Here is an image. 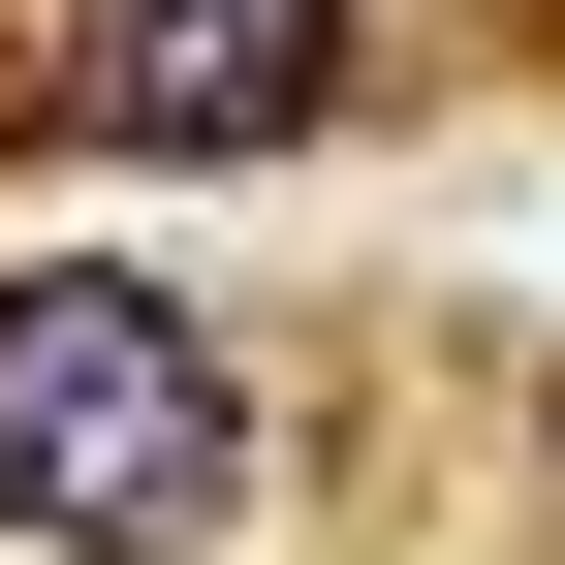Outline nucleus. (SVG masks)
<instances>
[{
    "label": "nucleus",
    "instance_id": "1",
    "mask_svg": "<svg viewBox=\"0 0 565 565\" xmlns=\"http://www.w3.org/2000/svg\"><path fill=\"white\" fill-rule=\"evenodd\" d=\"M221 471H252V408H221V345H189L126 252L0 282V534H63V565H189V534H221Z\"/></svg>",
    "mask_w": 565,
    "mask_h": 565
},
{
    "label": "nucleus",
    "instance_id": "2",
    "mask_svg": "<svg viewBox=\"0 0 565 565\" xmlns=\"http://www.w3.org/2000/svg\"><path fill=\"white\" fill-rule=\"evenodd\" d=\"M345 95V0H63V126L95 158H282Z\"/></svg>",
    "mask_w": 565,
    "mask_h": 565
}]
</instances>
